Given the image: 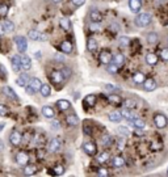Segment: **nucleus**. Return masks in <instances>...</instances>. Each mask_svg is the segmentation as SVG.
I'll return each instance as SVG.
<instances>
[{"label":"nucleus","instance_id":"f257e3e1","mask_svg":"<svg viewBox=\"0 0 168 177\" xmlns=\"http://www.w3.org/2000/svg\"><path fill=\"white\" fill-rule=\"evenodd\" d=\"M150 22H151V15H150L148 12L138 15L137 19H135V25L139 26V28H145V26H147Z\"/></svg>","mask_w":168,"mask_h":177},{"label":"nucleus","instance_id":"f03ea898","mask_svg":"<svg viewBox=\"0 0 168 177\" xmlns=\"http://www.w3.org/2000/svg\"><path fill=\"white\" fill-rule=\"evenodd\" d=\"M154 123H155V126H156L158 129H164V127L167 126V123H168V120H167V117L164 114L156 113V114L154 115Z\"/></svg>","mask_w":168,"mask_h":177},{"label":"nucleus","instance_id":"7ed1b4c3","mask_svg":"<svg viewBox=\"0 0 168 177\" xmlns=\"http://www.w3.org/2000/svg\"><path fill=\"white\" fill-rule=\"evenodd\" d=\"M15 42H16L17 49H19L20 53H25L26 49H28L26 38H25V37H21V36H17V37H15Z\"/></svg>","mask_w":168,"mask_h":177},{"label":"nucleus","instance_id":"20e7f679","mask_svg":"<svg viewBox=\"0 0 168 177\" xmlns=\"http://www.w3.org/2000/svg\"><path fill=\"white\" fill-rule=\"evenodd\" d=\"M28 37L30 39H33V41H46V38H47L44 33H39L38 30H29Z\"/></svg>","mask_w":168,"mask_h":177},{"label":"nucleus","instance_id":"39448f33","mask_svg":"<svg viewBox=\"0 0 168 177\" xmlns=\"http://www.w3.org/2000/svg\"><path fill=\"white\" fill-rule=\"evenodd\" d=\"M21 140H23V136H21V134L19 133V131H16V130L12 131L11 135H9V142L12 143V144H13V146H19L21 143Z\"/></svg>","mask_w":168,"mask_h":177},{"label":"nucleus","instance_id":"423d86ee","mask_svg":"<svg viewBox=\"0 0 168 177\" xmlns=\"http://www.w3.org/2000/svg\"><path fill=\"white\" fill-rule=\"evenodd\" d=\"M83 149H84L85 154L89 155V156H93V155H96V152H97L96 146H95L93 143H91V142L84 143V144H83Z\"/></svg>","mask_w":168,"mask_h":177},{"label":"nucleus","instance_id":"0eeeda50","mask_svg":"<svg viewBox=\"0 0 168 177\" xmlns=\"http://www.w3.org/2000/svg\"><path fill=\"white\" fill-rule=\"evenodd\" d=\"M142 84H143V88H145L147 92H152V91L156 89V83H155L154 79H147V80L145 79V81H143Z\"/></svg>","mask_w":168,"mask_h":177},{"label":"nucleus","instance_id":"6e6552de","mask_svg":"<svg viewBox=\"0 0 168 177\" xmlns=\"http://www.w3.org/2000/svg\"><path fill=\"white\" fill-rule=\"evenodd\" d=\"M11 63H12V68H13V71L19 72L21 70V57H19V55L12 57Z\"/></svg>","mask_w":168,"mask_h":177},{"label":"nucleus","instance_id":"1a4fd4ad","mask_svg":"<svg viewBox=\"0 0 168 177\" xmlns=\"http://www.w3.org/2000/svg\"><path fill=\"white\" fill-rule=\"evenodd\" d=\"M28 85H29L30 88H32L33 91H34V92H37V91H39V88H41L42 83H41V80H39V79H37V78H32V79H29Z\"/></svg>","mask_w":168,"mask_h":177},{"label":"nucleus","instance_id":"9d476101","mask_svg":"<svg viewBox=\"0 0 168 177\" xmlns=\"http://www.w3.org/2000/svg\"><path fill=\"white\" fill-rule=\"evenodd\" d=\"M16 161L20 164V165H26L29 161V156L25 154V152H19L16 155Z\"/></svg>","mask_w":168,"mask_h":177},{"label":"nucleus","instance_id":"9b49d317","mask_svg":"<svg viewBox=\"0 0 168 177\" xmlns=\"http://www.w3.org/2000/svg\"><path fill=\"white\" fill-rule=\"evenodd\" d=\"M100 62L103 65H109L112 62V54L109 51H101V54H100Z\"/></svg>","mask_w":168,"mask_h":177},{"label":"nucleus","instance_id":"f8f14e48","mask_svg":"<svg viewBox=\"0 0 168 177\" xmlns=\"http://www.w3.org/2000/svg\"><path fill=\"white\" fill-rule=\"evenodd\" d=\"M50 79L54 84H60L63 81V76L60 74V71H53L50 75Z\"/></svg>","mask_w":168,"mask_h":177},{"label":"nucleus","instance_id":"ddd939ff","mask_svg":"<svg viewBox=\"0 0 168 177\" xmlns=\"http://www.w3.org/2000/svg\"><path fill=\"white\" fill-rule=\"evenodd\" d=\"M59 149H60V140L57 139V138L51 139L50 144H49V151L50 152H57V151H59Z\"/></svg>","mask_w":168,"mask_h":177},{"label":"nucleus","instance_id":"4468645a","mask_svg":"<svg viewBox=\"0 0 168 177\" xmlns=\"http://www.w3.org/2000/svg\"><path fill=\"white\" fill-rule=\"evenodd\" d=\"M108 118H109V121H111V122H116V123H118V122L122 121V114H121V112L114 110V112L109 113Z\"/></svg>","mask_w":168,"mask_h":177},{"label":"nucleus","instance_id":"2eb2a0df","mask_svg":"<svg viewBox=\"0 0 168 177\" xmlns=\"http://www.w3.org/2000/svg\"><path fill=\"white\" fill-rule=\"evenodd\" d=\"M129 7L133 12H139L140 8H142V0H130Z\"/></svg>","mask_w":168,"mask_h":177},{"label":"nucleus","instance_id":"dca6fc26","mask_svg":"<svg viewBox=\"0 0 168 177\" xmlns=\"http://www.w3.org/2000/svg\"><path fill=\"white\" fill-rule=\"evenodd\" d=\"M21 68L25 70V71H29L32 68V60H30L29 57H23L21 58Z\"/></svg>","mask_w":168,"mask_h":177},{"label":"nucleus","instance_id":"f3484780","mask_svg":"<svg viewBox=\"0 0 168 177\" xmlns=\"http://www.w3.org/2000/svg\"><path fill=\"white\" fill-rule=\"evenodd\" d=\"M89 19L92 20L93 22H101L103 15H101V12H99V11H91L89 12Z\"/></svg>","mask_w":168,"mask_h":177},{"label":"nucleus","instance_id":"a211bd4d","mask_svg":"<svg viewBox=\"0 0 168 177\" xmlns=\"http://www.w3.org/2000/svg\"><path fill=\"white\" fill-rule=\"evenodd\" d=\"M122 105H124V108H126V109H135L137 106H138V102H137V100H134V99H126L124 102H122Z\"/></svg>","mask_w":168,"mask_h":177},{"label":"nucleus","instance_id":"6ab92c4d","mask_svg":"<svg viewBox=\"0 0 168 177\" xmlns=\"http://www.w3.org/2000/svg\"><path fill=\"white\" fill-rule=\"evenodd\" d=\"M57 106L62 112H66V110H68V109L71 108V104H70V101H67V100H58V101H57Z\"/></svg>","mask_w":168,"mask_h":177},{"label":"nucleus","instance_id":"aec40b11","mask_svg":"<svg viewBox=\"0 0 168 177\" xmlns=\"http://www.w3.org/2000/svg\"><path fill=\"white\" fill-rule=\"evenodd\" d=\"M60 50H62L65 54H71V51H72V44H71V42H68V41L62 42V44H60Z\"/></svg>","mask_w":168,"mask_h":177},{"label":"nucleus","instance_id":"412c9836","mask_svg":"<svg viewBox=\"0 0 168 177\" xmlns=\"http://www.w3.org/2000/svg\"><path fill=\"white\" fill-rule=\"evenodd\" d=\"M42 114H44V117H46V118H53L54 115H55V113H54L53 110V108L51 106H44L42 108Z\"/></svg>","mask_w":168,"mask_h":177},{"label":"nucleus","instance_id":"4be33fe9","mask_svg":"<svg viewBox=\"0 0 168 177\" xmlns=\"http://www.w3.org/2000/svg\"><path fill=\"white\" fill-rule=\"evenodd\" d=\"M3 92L5 93V96H8L12 100H17V99H19V97H17V94L15 93V91L12 89L11 87H4V88H3Z\"/></svg>","mask_w":168,"mask_h":177},{"label":"nucleus","instance_id":"5701e85b","mask_svg":"<svg viewBox=\"0 0 168 177\" xmlns=\"http://www.w3.org/2000/svg\"><path fill=\"white\" fill-rule=\"evenodd\" d=\"M66 122H67V125H70V126H76V125L79 123V118H78V115H75V114L67 115Z\"/></svg>","mask_w":168,"mask_h":177},{"label":"nucleus","instance_id":"b1692460","mask_svg":"<svg viewBox=\"0 0 168 177\" xmlns=\"http://www.w3.org/2000/svg\"><path fill=\"white\" fill-rule=\"evenodd\" d=\"M39 92H41V94L44 97H49L50 96V93H51V88H50V85H47V84H42L41 85V88H39Z\"/></svg>","mask_w":168,"mask_h":177},{"label":"nucleus","instance_id":"393cba45","mask_svg":"<svg viewBox=\"0 0 168 177\" xmlns=\"http://www.w3.org/2000/svg\"><path fill=\"white\" fill-rule=\"evenodd\" d=\"M130 125H134V126H135V129H142V130L146 127L145 121H143V120H139V118H134V120L130 122Z\"/></svg>","mask_w":168,"mask_h":177},{"label":"nucleus","instance_id":"a878e982","mask_svg":"<svg viewBox=\"0 0 168 177\" xmlns=\"http://www.w3.org/2000/svg\"><path fill=\"white\" fill-rule=\"evenodd\" d=\"M112 62H114L117 66H122L125 63V57L122 54H116L114 57H112Z\"/></svg>","mask_w":168,"mask_h":177},{"label":"nucleus","instance_id":"bb28decb","mask_svg":"<svg viewBox=\"0 0 168 177\" xmlns=\"http://www.w3.org/2000/svg\"><path fill=\"white\" fill-rule=\"evenodd\" d=\"M1 26H3V30H4V33H7V32H13V29H15V25H13V22L12 21H4V22L1 24Z\"/></svg>","mask_w":168,"mask_h":177},{"label":"nucleus","instance_id":"cd10ccee","mask_svg":"<svg viewBox=\"0 0 168 177\" xmlns=\"http://www.w3.org/2000/svg\"><path fill=\"white\" fill-rule=\"evenodd\" d=\"M146 62H147V65H150V66H155L158 63V57L155 55V54H147V55H146Z\"/></svg>","mask_w":168,"mask_h":177},{"label":"nucleus","instance_id":"c85d7f7f","mask_svg":"<svg viewBox=\"0 0 168 177\" xmlns=\"http://www.w3.org/2000/svg\"><path fill=\"white\" fill-rule=\"evenodd\" d=\"M37 172V167L36 165H33V164H26V167H25V169H24V173H25L26 176H30V175H34V173Z\"/></svg>","mask_w":168,"mask_h":177},{"label":"nucleus","instance_id":"c756f323","mask_svg":"<svg viewBox=\"0 0 168 177\" xmlns=\"http://www.w3.org/2000/svg\"><path fill=\"white\" fill-rule=\"evenodd\" d=\"M158 41H159V37H158L156 33L151 32V33H148V34H147V42H148V44L155 45V44H158Z\"/></svg>","mask_w":168,"mask_h":177},{"label":"nucleus","instance_id":"7c9ffc66","mask_svg":"<svg viewBox=\"0 0 168 177\" xmlns=\"http://www.w3.org/2000/svg\"><path fill=\"white\" fill-rule=\"evenodd\" d=\"M87 49L89 51H92V53H93V51H96V49H97L96 39H95V38H89V39H88V41H87Z\"/></svg>","mask_w":168,"mask_h":177},{"label":"nucleus","instance_id":"2f4dec72","mask_svg":"<svg viewBox=\"0 0 168 177\" xmlns=\"http://www.w3.org/2000/svg\"><path fill=\"white\" fill-rule=\"evenodd\" d=\"M145 75L142 74V72H135V74L133 75V80L135 81L137 84H142L143 81H145Z\"/></svg>","mask_w":168,"mask_h":177},{"label":"nucleus","instance_id":"473e14b6","mask_svg":"<svg viewBox=\"0 0 168 177\" xmlns=\"http://www.w3.org/2000/svg\"><path fill=\"white\" fill-rule=\"evenodd\" d=\"M113 165L117 167V168L124 167V165H125V160H124V157H121V156H116L114 159H113Z\"/></svg>","mask_w":168,"mask_h":177},{"label":"nucleus","instance_id":"72a5a7b5","mask_svg":"<svg viewBox=\"0 0 168 177\" xmlns=\"http://www.w3.org/2000/svg\"><path fill=\"white\" fill-rule=\"evenodd\" d=\"M59 24H60V26H62L65 30H70L71 29V22H70V20L68 19H60V21H59Z\"/></svg>","mask_w":168,"mask_h":177},{"label":"nucleus","instance_id":"f704fd0d","mask_svg":"<svg viewBox=\"0 0 168 177\" xmlns=\"http://www.w3.org/2000/svg\"><path fill=\"white\" fill-rule=\"evenodd\" d=\"M118 44H120L122 47L129 46V45H130V38L126 37V36H122V37L118 38Z\"/></svg>","mask_w":168,"mask_h":177},{"label":"nucleus","instance_id":"c9c22d12","mask_svg":"<svg viewBox=\"0 0 168 177\" xmlns=\"http://www.w3.org/2000/svg\"><path fill=\"white\" fill-rule=\"evenodd\" d=\"M121 114H122V118H127V120H133L134 118V113L130 112V109H126V108H124Z\"/></svg>","mask_w":168,"mask_h":177},{"label":"nucleus","instance_id":"e433bc0d","mask_svg":"<svg viewBox=\"0 0 168 177\" xmlns=\"http://www.w3.org/2000/svg\"><path fill=\"white\" fill-rule=\"evenodd\" d=\"M60 74L63 76V80H67V79H70V76H71V70L68 68V67H63L62 70H60Z\"/></svg>","mask_w":168,"mask_h":177},{"label":"nucleus","instance_id":"4c0bfd02","mask_svg":"<svg viewBox=\"0 0 168 177\" xmlns=\"http://www.w3.org/2000/svg\"><path fill=\"white\" fill-rule=\"evenodd\" d=\"M26 80H29V78L26 75H23V76H20L19 79H16V84L20 85V87H25V85H26Z\"/></svg>","mask_w":168,"mask_h":177},{"label":"nucleus","instance_id":"58836bf2","mask_svg":"<svg viewBox=\"0 0 168 177\" xmlns=\"http://www.w3.org/2000/svg\"><path fill=\"white\" fill-rule=\"evenodd\" d=\"M84 102L87 104L88 106H93L95 102H96V97H95L93 94H89V96H87V97L84 99Z\"/></svg>","mask_w":168,"mask_h":177},{"label":"nucleus","instance_id":"ea45409f","mask_svg":"<svg viewBox=\"0 0 168 177\" xmlns=\"http://www.w3.org/2000/svg\"><path fill=\"white\" fill-rule=\"evenodd\" d=\"M105 91L106 92H120L121 88L117 87V85H113V84H106L105 85Z\"/></svg>","mask_w":168,"mask_h":177},{"label":"nucleus","instance_id":"a19ab883","mask_svg":"<svg viewBox=\"0 0 168 177\" xmlns=\"http://www.w3.org/2000/svg\"><path fill=\"white\" fill-rule=\"evenodd\" d=\"M106 66H108V72H111V74H116V72L118 71V67H120V66L116 65L114 62H111L109 65H106Z\"/></svg>","mask_w":168,"mask_h":177},{"label":"nucleus","instance_id":"79ce46f5","mask_svg":"<svg viewBox=\"0 0 168 177\" xmlns=\"http://www.w3.org/2000/svg\"><path fill=\"white\" fill-rule=\"evenodd\" d=\"M89 30L91 32H100L101 30V26H100V22H91L89 24Z\"/></svg>","mask_w":168,"mask_h":177},{"label":"nucleus","instance_id":"37998d69","mask_svg":"<svg viewBox=\"0 0 168 177\" xmlns=\"http://www.w3.org/2000/svg\"><path fill=\"white\" fill-rule=\"evenodd\" d=\"M118 133H120L122 136H129L130 135V130L127 129L126 126H120L118 127Z\"/></svg>","mask_w":168,"mask_h":177},{"label":"nucleus","instance_id":"c03bdc74","mask_svg":"<svg viewBox=\"0 0 168 177\" xmlns=\"http://www.w3.org/2000/svg\"><path fill=\"white\" fill-rule=\"evenodd\" d=\"M97 159H99V163L104 164V163H106V161L109 160V154H108V152H103V154L100 155Z\"/></svg>","mask_w":168,"mask_h":177},{"label":"nucleus","instance_id":"a18cd8bd","mask_svg":"<svg viewBox=\"0 0 168 177\" xmlns=\"http://www.w3.org/2000/svg\"><path fill=\"white\" fill-rule=\"evenodd\" d=\"M109 101H111L112 104H116V105H120L121 104V97L116 96V94H112V96H109Z\"/></svg>","mask_w":168,"mask_h":177},{"label":"nucleus","instance_id":"49530a36","mask_svg":"<svg viewBox=\"0 0 168 177\" xmlns=\"http://www.w3.org/2000/svg\"><path fill=\"white\" fill-rule=\"evenodd\" d=\"M53 173H54V175H58V176L63 175V173H65V167H63V165H57L55 168H54Z\"/></svg>","mask_w":168,"mask_h":177},{"label":"nucleus","instance_id":"de8ad7c7","mask_svg":"<svg viewBox=\"0 0 168 177\" xmlns=\"http://www.w3.org/2000/svg\"><path fill=\"white\" fill-rule=\"evenodd\" d=\"M160 57L163 60H166V62H168V47L163 49V50L160 51Z\"/></svg>","mask_w":168,"mask_h":177},{"label":"nucleus","instance_id":"09e8293b","mask_svg":"<svg viewBox=\"0 0 168 177\" xmlns=\"http://www.w3.org/2000/svg\"><path fill=\"white\" fill-rule=\"evenodd\" d=\"M111 142H112V138L109 135H104L103 136V139H101V143L104 146H108V144H111Z\"/></svg>","mask_w":168,"mask_h":177},{"label":"nucleus","instance_id":"8fccbe9b","mask_svg":"<svg viewBox=\"0 0 168 177\" xmlns=\"http://www.w3.org/2000/svg\"><path fill=\"white\" fill-rule=\"evenodd\" d=\"M8 13V5H0V16H5Z\"/></svg>","mask_w":168,"mask_h":177},{"label":"nucleus","instance_id":"3c124183","mask_svg":"<svg viewBox=\"0 0 168 177\" xmlns=\"http://www.w3.org/2000/svg\"><path fill=\"white\" fill-rule=\"evenodd\" d=\"M71 1H72V4H74L75 7H81V5L84 4L85 0H71Z\"/></svg>","mask_w":168,"mask_h":177},{"label":"nucleus","instance_id":"603ef678","mask_svg":"<svg viewBox=\"0 0 168 177\" xmlns=\"http://www.w3.org/2000/svg\"><path fill=\"white\" fill-rule=\"evenodd\" d=\"M5 114H7V108L3 104H0V115H5Z\"/></svg>","mask_w":168,"mask_h":177},{"label":"nucleus","instance_id":"864d4df0","mask_svg":"<svg viewBox=\"0 0 168 177\" xmlns=\"http://www.w3.org/2000/svg\"><path fill=\"white\" fill-rule=\"evenodd\" d=\"M97 172H99V175H100V176H108V175H109L108 170L104 169V168H100V169L97 170Z\"/></svg>","mask_w":168,"mask_h":177},{"label":"nucleus","instance_id":"5fc2aeb1","mask_svg":"<svg viewBox=\"0 0 168 177\" xmlns=\"http://www.w3.org/2000/svg\"><path fill=\"white\" fill-rule=\"evenodd\" d=\"M83 131H84V134H87V135H91V134H92V130H91L89 126H84Z\"/></svg>","mask_w":168,"mask_h":177},{"label":"nucleus","instance_id":"6e6d98bb","mask_svg":"<svg viewBox=\"0 0 168 177\" xmlns=\"http://www.w3.org/2000/svg\"><path fill=\"white\" fill-rule=\"evenodd\" d=\"M151 148H152V149H160V148H161V143H156V142L152 143V144H151Z\"/></svg>","mask_w":168,"mask_h":177},{"label":"nucleus","instance_id":"4d7b16f0","mask_svg":"<svg viewBox=\"0 0 168 177\" xmlns=\"http://www.w3.org/2000/svg\"><path fill=\"white\" fill-rule=\"evenodd\" d=\"M111 29L113 30V32H118V30H120V26H118L116 22H113L112 25H111Z\"/></svg>","mask_w":168,"mask_h":177},{"label":"nucleus","instance_id":"13d9d810","mask_svg":"<svg viewBox=\"0 0 168 177\" xmlns=\"http://www.w3.org/2000/svg\"><path fill=\"white\" fill-rule=\"evenodd\" d=\"M51 126H54V129H59V122H58V121H53Z\"/></svg>","mask_w":168,"mask_h":177},{"label":"nucleus","instance_id":"bf43d9fd","mask_svg":"<svg viewBox=\"0 0 168 177\" xmlns=\"http://www.w3.org/2000/svg\"><path fill=\"white\" fill-rule=\"evenodd\" d=\"M26 92H28V93H30V94H33V93H34V91H33V89L29 87L28 84H26Z\"/></svg>","mask_w":168,"mask_h":177},{"label":"nucleus","instance_id":"052dcab7","mask_svg":"<svg viewBox=\"0 0 168 177\" xmlns=\"http://www.w3.org/2000/svg\"><path fill=\"white\" fill-rule=\"evenodd\" d=\"M55 59L62 60V62H63V60H65V57H60V55H58V54H57V55H55Z\"/></svg>","mask_w":168,"mask_h":177},{"label":"nucleus","instance_id":"680f3d73","mask_svg":"<svg viewBox=\"0 0 168 177\" xmlns=\"http://www.w3.org/2000/svg\"><path fill=\"white\" fill-rule=\"evenodd\" d=\"M4 33V30H3V26H1V24H0V36Z\"/></svg>","mask_w":168,"mask_h":177},{"label":"nucleus","instance_id":"e2e57ef3","mask_svg":"<svg viewBox=\"0 0 168 177\" xmlns=\"http://www.w3.org/2000/svg\"><path fill=\"white\" fill-rule=\"evenodd\" d=\"M3 148H4V144H3V142H1V140H0V151H1Z\"/></svg>","mask_w":168,"mask_h":177},{"label":"nucleus","instance_id":"0e129e2a","mask_svg":"<svg viewBox=\"0 0 168 177\" xmlns=\"http://www.w3.org/2000/svg\"><path fill=\"white\" fill-rule=\"evenodd\" d=\"M36 58H41V53H39V51L38 53H36Z\"/></svg>","mask_w":168,"mask_h":177},{"label":"nucleus","instance_id":"69168bd1","mask_svg":"<svg viewBox=\"0 0 168 177\" xmlns=\"http://www.w3.org/2000/svg\"><path fill=\"white\" fill-rule=\"evenodd\" d=\"M3 127H4V125H3V123H0V131L3 130Z\"/></svg>","mask_w":168,"mask_h":177},{"label":"nucleus","instance_id":"338daca9","mask_svg":"<svg viewBox=\"0 0 168 177\" xmlns=\"http://www.w3.org/2000/svg\"><path fill=\"white\" fill-rule=\"evenodd\" d=\"M54 1H55V3H60V1H62V0H54Z\"/></svg>","mask_w":168,"mask_h":177},{"label":"nucleus","instance_id":"774afa93","mask_svg":"<svg viewBox=\"0 0 168 177\" xmlns=\"http://www.w3.org/2000/svg\"><path fill=\"white\" fill-rule=\"evenodd\" d=\"M167 175H168V169H167Z\"/></svg>","mask_w":168,"mask_h":177}]
</instances>
